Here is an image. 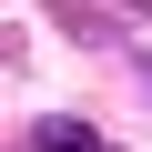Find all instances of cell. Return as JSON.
<instances>
[{
  "label": "cell",
  "mask_w": 152,
  "mask_h": 152,
  "mask_svg": "<svg viewBox=\"0 0 152 152\" xmlns=\"http://www.w3.org/2000/svg\"><path fill=\"white\" fill-rule=\"evenodd\" d=\"M31 142H41V152H102V132H91V122H71V112H61V122H41Z\"/></svg>",
  "instance_id": "1"
},
{
  "label": "cell",
  "mask_w": 152,
  "mask_h": 152,
  "mask_svg": "<svg viewBox=\"0 0 152 152\" xmlns=\"http://www.w3.org/2000/svg\"><path fill=\"white\" fill-rule=\"evenodd\" d=\"M132 61H142V71H152V10H142V20H132Z\"/></svg>",
  "instance_id": "2"
}]
</instances>
